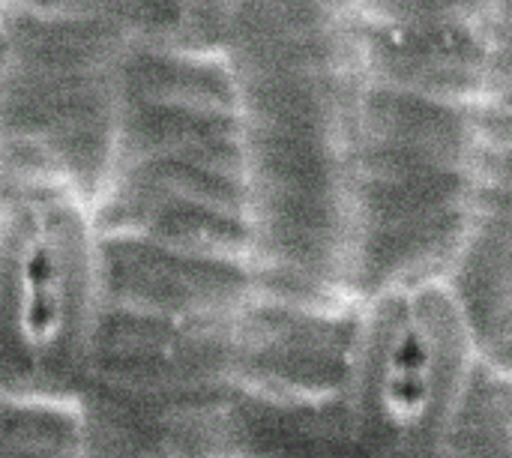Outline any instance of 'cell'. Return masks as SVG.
<instances>
[{
  "label": "cell",
  "mask_w": 512,
  "mask_h": 458,
  "mask_svg": "<svg viewBox=\"0 0 512 458\" xmlns=\"http://www.w3.org/2000/svg\"><path fill=\"white\" fill-rule=\"evenodd\" d=\"M90 279V219L51 174L0 198V315L30 354L57 351L81 324Z\"/></svg>",
  "instance_id": "cell-1"
},
{
  "label": "cell",
  "mask_w": 512,
  "mask_h": 458,
  "mask_svg": "<svg viewBox=\"0 0 512 458\" xmlns=\"http://www.w3.org/2000/svg\"><path fill=\"white\" fill-rule=\"evenodd\" d=\"M378 387L384 414L411 426L426 417L438 369L453 336V309L441 291L423 288L399 294L381 315Z\"/></svg>",
  "instance_id": "cell-2"
},
{
  "label": "cell",
  "mask_w": 512,
  "mask_h": 458,
  "mask_svg": "<svg viewBox=\"0 0 512 458\" xmlns=\"http://www.w3.org/2000/svg\"><path fill=\"white\" fill-rule=\"evenodd\" d=\"M132 30L165 51H210L234 27L240 0H123Z\"/></svg>",
  "instance_id": "cell-3"
}]
</instances>
